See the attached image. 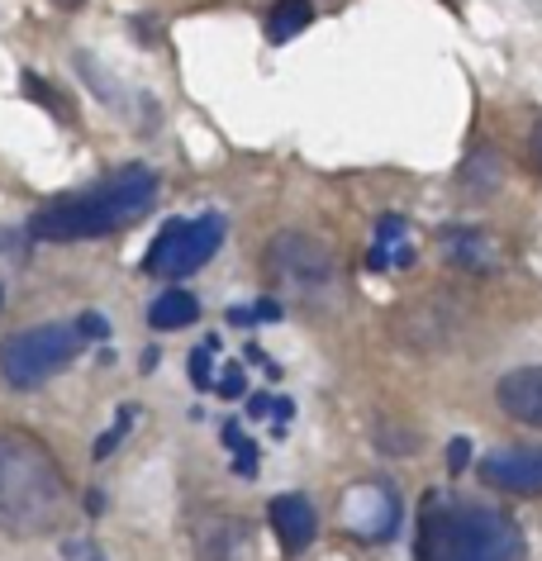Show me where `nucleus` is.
Listing matches in <instances>:
<instances>
[{"label":"nucleus","mask_w":542,"mask_h":561,"mask_svg":"<svg viewBox=\"0 0 542 561\" xmlns=\"http://www.w3.org/2000/svg\"><path fill=\"white\" fill-rule=\"evenodd\" d=\"M224 438H229L233 453H239V457H233V471H239V476H253V471H257V453H253V443H243L239 424H229V428H224Z\"/></svg>","instance_id":"4be33fe9"},{"label":"nucleus","mask_w":542,"mask_h":561,"mask_svg":"<svg viewBox=\"0 0 542 561\" xmlns=\"http://www.w3.org/2000/svg\"><path fill=\"white\" fill-rule=\"evenodd\" d=\"M67 514V481L44 443L30 433H0V533L34 538Z\"/></svg>","instance_id":"f03ea898"},{"label":"nucleus","mask_w":542,"mask_h":561,"mask_svg":"<svg viewBox=\"0 0 542 561\" xmlns=\"http://www.w3.org/2000/svg\"><path fill=\"white\" fill-rule=\"evenodd\" d=\"M272 528H276V542H281L286 557H300L310 552V542L319 538V514L304 495H276L272 500Z\"/></svg>","instance_id":"9b49d317"},{"label":"nucleus","mask_w":542,"mask_h":561,"mask_svg":"<svg viewBox=\"0 0 542 561\" xmlns=\"http://www.w3.org/2000/svg\"><path fill=\"white\" fill-rule=\"evenodd\" d=\"M414 552H419V561H519L523 538L491 504L428 495Z\"/></svg>","instance_id":"7ed1b4c3"},{"label":"nucleus","mask_w":542,"mask_h":561,"mask_svg":"<svg viewBox=\"0 0 542 561\" xmlns=\"http://www.w3.org/2000/svg\"><path fill=\"white\" fill-rule=\"evenodd\" d=\"M191 542H196V561H253L257 552L253 524L233 510L200 514L196 528H191Z\"/></svg>","instance_id":"6e6552de"},{"label":"nucleus","mask_w":542,"mask_h":561,"mask_svg":"<svg viewBox=\"0 0 542 561\" xmlns=\"http://www.w3.org/2000/svg\"><path fill=\"white\" fill-rule=\"evenodd\" d=\"M377 447L381 453H391V457H414L424 447V438L414 428H391V424H381L377 428Z\"/></svg>","instance_id":"6ab92c4d"},{"label":"nucleus","mask_w":542,"mask_h":561,"mask_svg":"<svg viewBox=\"0 0 542 561\" xmlns=\"http://www.w3.org/2000/svg\"><path fill=\"white\" fill-rule=\"evenodd\" d=\"M442 243H448V257L462 266V272H495V243L481 229L457 224V229L442 233Z\"/></svg>","instance_id":"ddd939ff"},{"label":"nucleus","mask_w":542,"mask_h":561,"mask_svg":"<svg viewBox=\"0 0 542 561\" xmlns=\"http://www.w3.org/2000/svg\"><path fill=\"white\" fill-rule=\"evenodd\" d=\"M314 24V5L310 0H276L267 10V38L272 44H290L296 34H304Z\"/></svg>","instance_id":"f3484780"},{"label":"nucleus","mask_w":542,"mask_h":561,"mask_svg":"<svg viewBox=\"0 0 542 561\" xmlns=\"http://www.w3.org/2000/svg\"><path fill=\"white\" fill-rule=\"evenodd\" d=\"M20 87H24V95H30V101H38V105H48V110H53V115H58V119H67V124H72V119H77V110H72V101H67V95H62L58 87H48V81H44V77H38V72H24V81H20Z\"/></svg>","instance_id":"a211bd4d"},{"label":"nucleus","mask_w":542,"mask_h":561,"mask_svg":"<svg viewBox=\"0 0 542 561\" xmlns=\"http://www.w3.org/2000/svg\"><path fill=\"white\" fill-rule=\"evenodd\" d=\"M343 524L347 533L367 542H385L400 528V500L385 481H361L343 495Z\"/></svg>","instance_id":"0eeeda50"},{"label":"nucleus","mask_w":542,"mask_h":561,"mask_svg":"<svg viewBox=\"0 0 542 561\" xmlns=\"http://www.w3.org/2000/svg\"><path fill=\"white\" fill-rule=\"evenodd\" d=\"M229 319L233 324H272V319H281V305L276 300H257V305H239V310H229Z\"/></svg>","instance_id":"5701e85b"},{"label":"nucleus","mask_w":542,"mask_h":561,"mask_svg":"<svg viewBox=\"0 0 542 561\" xmlns=\"http://www.w3.org/2000/svg\"><path fill=\"white\" fill-rule=\"evenodd\" d=\"M215 353H219V339L200 343L196 353H191V386H196V390H210L215 386Z\"/></svg>","instance_id":"aec40b11"},{"label":"nucleus","mask_w":542,"mask_h":561,"mask_svg":"<svg viewBox=\"0 0 542 561\" xmlns=\"http://www.w3.org/2000/svg\"><path fill=\"white\" fill-rule=\"evenodd\" d=\"M152 205H158V172H148V167H124V172L105 176L101 186L44 205L30 219V233L44 238V243L105 238V233L124 229V224L143 219Z\"/></svg>","instance_id":"f257e3e1"},{"label":"nucleus","mask_w":542,"mask_h":561,"mask_svg":"<svg viewBox=\"0 0 542 561\" xmlns=\"http://www.w3.org/2000/svg\"><path fill=\"white\" fill-rule=\"evenodd\" d=\"M466 461H471V438H452V447H448V467H452V476H457V471H466Z\"/></svg>","instance_id":"b1692460"},{"label":"nucleus","mask_w":542,"mask_h":561,"mask_svg":"<svg viewBox=\"0 0 542 561\" xmlns=\"http://www.w3.org/2000/svg\"><path fill=\"white\" fill-rule=\"evenodd\" d=\"M452 333H457V310H452L448 300H438V296H428V300H419V305H410V310L395 319V339H400V343H410V347H419V353L448 347V343H452Z\"/></svg>","instance_id":"9d476101"},{"label":"nucleus","mask_w":542,"mask_h":561,"mask_svg":"<svg viewBox=\"0 0 542 561\" xmlns=\"http://www.w3.org/2000/svg\"><path fill=\"white\" fill-rule=\"evenodd\" d=\"M481 481L505 495H542V447H499L481 457Z\"/></svg>","instance_id":"1a4fd4ad"},{"label":"nucleus","mask_w":542,"mask_h":561,"mask_svg":"<svg viewBox=\"0 0 542 561\" xmlns=\"http://www.w3.org/2000/svg\"><path fill=\"white\" fill-rule=\"evenodd\" d=\"M0 300H5V296H0Z\"/></svg>","instance_id":"c756f323"},{"label":"nucleus","mask_w":542,"mask_h":561,"mask_svg":"<svg viewBox=\"0 0 542 561\" xmlns=\"http://www.w3.org/2000/svg\"><path fill=\"white\" fill-rule=\"evenodd\" d=\"M219 243H224V215L172 219L158 238H152V248H148V257H143V272L166 276V280H181V276L200 272V266L219 252Z\"/></svg>","instance_id":"423d86ee"},{"label":"nucleus","mask_w":542,"mask_h":561,"mask_svg":"<svg viewBox=\"0 0 542 561\" xmlns=\"http://www.w3.org/2000/svg\"><path fill=\"white\" fill-rule=\"evenodd\" d=\"M495 400L509 419H519L528 428H542V367H519V371L499 376Z\"/></svg>","instance_id":"f8f14e48"},{"label":"nucleus","mask_w":542,"mask_h":561,"mask_svg":"<svg viewBox=\"0 0 542 561\" xmlns=\"http://www.w3.org/2000/svg\"><path fill=\"white\" fill-rule=\"evenodd\" d=\"M215 390H219V396H229V400H233V396H243V371H239V367H229V371L215 381Z\"/></svg>","instance_id":"393cba45"},{"label":"nucleus","mask_w":542,"mask_h":561,"mask_svg":"<svg viewBox=\"0 0 542 561\" xmlns=\"http://www.w3.org/2000/svg\"><path fill=\"white\" fill-rule=\"evenodd\" d=\"M77 329H81V339H105V333H109V324H105L101 314H81Z\"/></svg>","instance_id":"a878e982"},{"label":"nucleus","mask_w":542,"mask_h":561,"mask_svg":"<svg viewBox=\"0 0 542 561\" xmlns=\"http://www.w3.org/2000/svg\"><path fill=\"white\" fill-rule=\"evenodd\" d=\"M58 5H67V10H72V5H81V0H58Z\"/></svg>","instance_id":"c85d7f7f"},{"label":"nucleus","mask_w":542,"mask_h":561,"mask_svg":"<svg viewBox=\"0 0 542 561\" xmlns=\"http://www.w3.org/2000/svg\"><path fill=\"white\" fill-rule=\"evenodd\" d=\"M134 404H124V410H119V419H115V428H105L101 433V438H95V447H91V457L95 461H105L109 453H115V447H119V438H124V433H129V424H134Z\"/></svg>","instance_id":"412c9836"},{"label":"nucleus","mask_w":542,"mask_h":561,"mask_svg":"<svg viewBox=\"0 0 542 561\" xmlns=\"http://www.w3.org/2000/svg\"><path fill=\"white\" fill-rule=\"evenodd\" d=\"M87 347L77 324H38L24 329L15 339L0 343V376L15 390H34L48 376H58L67 362H77V353Z\"/></svg>","instance_id":"39448f33"},{"label":"nucleus","mask_w":542,"mask_h":561,"mask_svg":"<svg viewBox=\"0 0 542 561\" xmlns=\"http://www.w3.org/2000/svg\"><path fill=\"white\" fill-rule=\"evenodd\" d=\"M262 262H267V280L286 300L324 305L338 290V262H333L328 243H319L314 233H300V229L276 233Z\"/></svg>","instance_id":"20e7f679"},{"label":"nucleus","mask_w":542,"mask_h":561,"mask_svg":"<svg viewBox=\"0 0 542 561\" xmlns=\"http://www.w3.org/2000/svg\"><path fill=\"white\" fill-rule=\"evenodd\" d=\"M410 262H414V252L405 248V219L385 215L377 224V243H371L367 266H371V272H385V266H410Z\"/></svg>","instance_id":"dca6fc26"},{"label":"nucleus","mask_w":542,"mask_h":561,"mask_svg":"<svg viewBox=\"0 0 542 561\" xmlns=\"http://www.w3.org/2000/svg\"><path fill=\"white\" fill-rule=\"evenodd\" d=\"M267 410H272V396H253V400H247V414H253V419H262Z\"/></svg>","instance_id":"bb28decb"},{"label":"nucleus","mask_w":542,"mask_h":561,"mask_svg":"<svg viewBox=\"0 0 542 561\" xmlns=\"http://www.w3.org/2000/svg\"><path fill=\"white\" fill-rule=\"evenodd\" d=\"M200 319V300L191 290H162L158 300L148 305V324L158 333H172V329H191Z\"/></svg>","instance_id":"2eb2a0df"},{"label":"nucleus","mask_w":542,"mask_h":561,"mask_svg":"<svg viewBox=\"0 0 542 561\" xmlns=\"http://www.w3.org/2000/svg\"><path fill=\"white\" fill-rule=\"evenodd\" d=\"M533 158H538V167H542V119L533 124Z\"/></svg>","instance_id":"cd10ccee"},{"label":"nucleus","mask_w":542,"mask_h":561,"mask_svg":"<svg viewBox=\"0 0 542 561\" xmlns=\"http://www.w3.org/2000/svg\"><path fill=\"white\" fill-rule=\"evenodd\" d=\"M499 181H505V162H499L495 148H476L462 167H457V186L466 195H481V201L499 191Z\"/></svg>","instance_id":"4468645a"}]
</instances>
